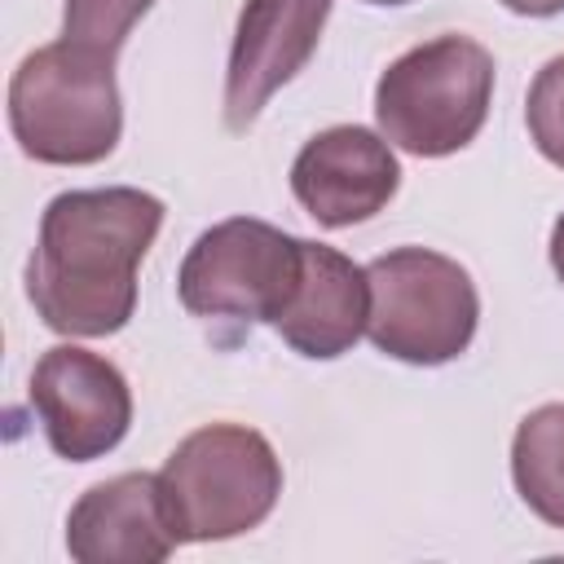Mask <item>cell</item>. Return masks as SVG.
Segmentation results:
<instances>
[{"instance_id":"obj_1","label":"cell","mask_w":564,"mask_h":564,"mask_svg":"<svg viewBox=\"0 0 564 564\" xmlns=\"http://www.w3.org/2000/svg\"><path fill=\"white\" fill-rule=\"evenodd\" d=\"M163 229V203L132 185L66 189L40 216L26 295L57 335H115L137 313V269Z\"/></svg>"},{"instance_id":"obj_2","label":"cell","mask_w":564,"mask_h":564,"mask_svg":"<svg viewBox=\"0 0 564 564\" xmlns=\"http://www.w3.org/2000/svg\"><path fill=\"white\" fill-rule=\"evenodd\" d=\"M9 128L35 163H101L123 132L115 53L84 48L75 40L26 53L9 79Z\"/></svg>"},{"instance_id":"obj_3","label":"cell","mask_w":564,"mask_h":564,"mask_svg":"<svg viewBox=\"0 0 564 564\" xmlns=\"http://www.w3.org/2000/svg\"><path fill=\"white\" fill-rule=\"evenodd\" d=\"M494 101V57L467 35H436L401 53L375 88L379 132L419 159H445L476 141Z\"/></svg>"},{"instance_id":"obj_4","label":"cell","mask_w":564,"mask_h":564,"mask_svg":"<svg viewBox=\"0 0 564 564\" xmlns=\"http://www.w3.org/2000/svg\"><path fill=\"white\" fill-rule=\"evenodd\" d=\"M159 489L181 542H225L278 507L282 463L256 427L207 423L167 454Z\"/></svg>"},{"instance_id":"obj_5","label":"cell","mask_w":564,"mask_h":564,"mask_svg":"<svg viewBox=\"0 0 564 564\" xmlns=\"http://www.w3.org/2000/svg\"><path fill=\"white\" fill-rule=\"evenodd\" d=\"M366 335L383 357L405 366H445L467 352L480 295L471 273L427 247H397L366 264Z\"/></svg>"},{"instance_id":"obj_6","label":"cell","mask_w":564,"mask_h":564,"mask_svg":"<svg viewBox=\"0 0 564 564\" xmlns=\"http://www.w3.org/2000/svg\"><path fill=\"white\" fill-rule=\"evenodd\" d=\"M304 264V238L256 216H229L194 238L181 260V304L203 322H278Z\"/></svg>"},{"instance_id":"obj_7","label":"cell","mask_w":564,"mask_h":564,"mask_svg":"<svg viewBox=\"0 0 564 564\" xmlns=\"http://www.w3.org/2000/svg\"><path fill=\"white\" fill-rule=\"evenodd\" d=\"M31 405L57 458L93 463L110 454L132 423V392L115 361L57 344L31 370Z\"/></svg>"},{"instance_id":"obj_8","label":"cell","mask_w":564,"mask_h":564,"mask_svg":"<svg viewBox=\"0 0 564 564\" xmlns=\"http://www.w3.org/2000/svg\"><path fill=\"white\" fill-rule=\"evenodd\" d=\"M401 185L392 141L383 132L335 123L304 141L291 163L295 203L326 229H348L379 216Z\"/></svg>"},{"instance_id":"obj_9","label":"cell","mask_w":564,"mask_h":564,"mask_svg":"<svg viewBox=\"0 0 564 564\" xmlns=\"http://www.w3.org/2000/svg\"><path fill=\"white\" fill-rule=\"evenodd\" d=\"M330 0H247L225 70V128L247 132L264 101L313 57Z\"/></svg>"},{"instance_id":"obj_10","label":"cell","mask_w":564,"mask_h":564,"mask_svg":"<svg viewBox=\"0 0 564 564\" xmlns=\"http://www.w3.org/2000/svg\"><path fill=\"white\" fill-rule=\"evenodd\" d=\"M176 542L159 471L110 476L84 489L66 516V551L79 564H163Z\"/></svg>"},{"instance_id":"obj_11","label":"cell","mask_w":564,"mask_h":564,"mask_svg":"<svg viewBox=\"0 0 564 564\" xmlns=\"http://www.w3.org/2000/svg\"><path fill=\"white\" fill-rule=\"evenodd\" d=\"M366 313H370L366 269L352 264L344 251L304 238L300 282H295L286 308L278 313L273 330L300 357L330 361V357H344L366 335Z\"/></svg>"},{"instance_id":"obj_12","label":"cell","mask_w":564,"mask_h":564,"mask_svg":"<svg viewBox=\"0 0 564 564\" xmlns=\"http://www.w3.org/2000/svg\"><path fill=\"white\" fill-rule=\"evenodd\" d=\"M511 480L524 507L564 529V405H538L511 436Z\"/></svg>"},{"instance_id":"obj_13","label":"cell","mask_w":564,"mask_h":564,"mask_svg":"<svg viewBox=\"0 0 564 564\" xmlns=\"http://www.w3.org/2000/svg\"><path fill=\"white\" fill-rule=\"evenodd\" d=\"M154 0H66L62 9V40H75L84 48L119 53L132 26L150 13Z\"/></svg>"},{"instance_id":"obj_14","label":"cell","mask_w":564,"mask_h":564,"mask_svg":"<svg viewBox=\"0 0 564 564\" xmlns=\"http://www.w3.org/2000/svg\"><path fill=\"white\" fill-rule=\"evenodd\" d=\"M524 123H529L538 154L546 163L564 167V57H551L533 75L529 101H524Z\"/></svg>"},{"instance_id":"obj_15","label":"cell","mask_w":564,"mask_h":564,"mask_svg":"<svg viewBox=\"0 0 564 564\" xmlns=\"http://www.w3.org/2000/svg\"><path fill=\"white\" fill-rule=\"evenodd\" d=\"M511 13L520 18H551V13H564V0H502Z\"/></svg>"},{"instance_id":"obj_16","label":"cell","mask_w":564,"mask_h":564,"mask_svg":"<svg viewBox=\"0 0 564 564\" xmlns=\"http://www.w3.org/2000/svg\"><path fill=\"white\" fill-rule=\"evenodd\" d=\"M551 269H555L560 286H564V216L551 225Z\"/></svg>"},{"instance_id":"obj_17","label":"cell","mask_w":564,"mask_h":564,"mask_svg":"<svg viewBox=\"0 0 564 564\" xmlns=\"http://www.w3.org/2000/svg\"><path fill=\"white\" fill-rule=\"evenodd\" d=\"M366 4H410V0H366Z\"/></svg>"}]
</instances>
